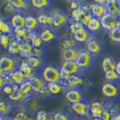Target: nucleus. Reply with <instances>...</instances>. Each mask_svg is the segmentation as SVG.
Listing matches in <instances>:
<instances>
[{
	"mask_svg": "<svg viewBox=\"0 0 120 120\" xmlns=\"http://www.w3.org/2000/svg\"><path fill=\"white\" fill-rule=\"evenodd\" d=\"M25 60H26V62L30 67L33 68V69L37 70V71H38L43 66V58L34 57V56H30Z\"/></svg>",
	"mask_w": 120,
	"mask_h": 120,
	"instance_id": "obj_28",
	"label": "nucleus"
},
{
	"mask_svg": "<svg viewBox=\"0 0 120 120\" xmlns=\"http://www.w3.org/2000/svg\"><path fill=\"white\" fill-rule=\"evenodd\" d=\"M105 80L109 82H115L120 80V76L115 70L105 73L104 75Z\"/></svg>",
	"mask_w": 120,
	"mask_h": 120,
	"instance_id": "obj_44",
	"label": "nucleus"
},
{
	"mask_svg": "<svg viewBox=\"0 0 120 120\" xmlns=\"http://www.w3.org/2000/svg\"><path fill=\"white\" fill-rule=\"evenodd\" d=\"M45 53L43 48H34L33 49L31 53V56L36 58H43Z\"/></svg>",
	"mask_w": 120,
	"mask_h": 120,
	"instance_id": "obj_47",
	"label": "nucleus"
},
{
	"mask_svg": "<svg viewBox=\"0 0 120 120\" xmlns=\"http://www.w3.org/2000/svg\"><path fill=\"white\" fill-rule=\"evenodd\" d=\"M88 13L85 11L83 8L81 6L78 8L74 10H71V17L70 18L75 21H78L81 22L82 18H83L85 15H86Z\"/></svg>",
	"mask_w": 120,
	"mask_h": 120,
	"instance_id": "obj_39",
	"label": "nucleus"
},
{
	"mask_svg": "<svg viewBox=\"0 0 120 120\" xmlns=\"http://www.w3.org/2000/svg\"><path fill=\"white\" fill-rule=\"evenodd\" d=\"M1 91L4 94H6L7 96H9L12 94L13 91V85H6L3 88H1Z\"/></svg>",
	"mask_w": 120,
	"mask_h": 120,
	"instance_id": "obj_49",
	"label": "nucleus"
},
{
	"mask_svg": "<svg viewBox=\"0 0 120 120\" xmlns=\"http://www.w3.org/2000/svg\"><path fill=\"white\" fill-rule=\"evenodd\" d=\"M11 75L13 80L14 83L16 85H18L19 86L22 84L25 81H26L23 74L18 68L14 71H13V72H11Z\"/></svg>",
	"mask_w": 120,
	"mask_h": 120,
	"instance_id": "obj_36",
	"label": "nucleus"
},
{
	"mask_svg": "<svg viewBox=\"0 0 120 120\" xmlns=\"http://www.w3.org/2000/svg\"><path fill=\"white\" fill-rule=\"evenodd\" d=\"M13 120H36V117L32 115V113L25 110L23 108L22 111H20L15 115Z\"/></svg>",
	"mask_w": 120,
	"mask_h": 120,
	"instance_id": "obj_35",
	"label": "nucleus"
},
{
	"mask_svg": "<svg viewBox=\"0 0 120 120\" xmlns=\"http://www.w3.org/2000/svg\"><path fill=\"white\" fill-rule=\"evenodd\" d=\"M30 43L34 48H44V45H45L40 37L38 31H32Z\"/></svg>",
	"mask_w": 120,
	"mask_h": 120,
	"instance_id": "obj_24",
	"label": "nucleus"
},
{
	"mask_svg": "<svg viewBox=\"0 0 120 120\" xmlns=\"http://www.w3.org/2000/svg\"><path fill=\"white\" fill-rule=\"evenodd\" d=\"M100 22L102 28L107 30L108 32H110L118 26L115 16L109 13H106L102 18H100Z\"/></svg>",
	"mask_w": 120,
	"mask_h": 120,
	"instance_id": "obj_11",
	"label": "nucleus"
},
{
	"mask_svg": "<svg viewBox=\"0 0 120 120\" xmlns=\"http://www.w3.org/2000/svg\"></svg>",
	"mask_w": 120,
	"mask_h": 120,
	"instance_id": "obj_58",
	"label": "nucleus"
},
{
	"mask_svg": "<svg viewBox=\"0 0 120 120\" xmlns=\"http://www.w3.org/2000/svg\"><path fill=\"white\" fill-rule=\"evenodd\" d=\"M112 120H120V112L112 118Z\"/></svg>",
	"mask_w": 120,
	"mask_h": 120,
	"instance_id": "obj_55",
	"label": "nucleus"
},
{
	"mask_svg": "<svg viewBox=\"0 0 120 120\" xmlns=\"http://www.w3.org/2000/svg\"><path fill=\"white\" fill-rule=\"evenodd\" d=\"M0 120H13V119L9 118L8 116H2V117H1Z\"/></svg>",
	"mask_w": 120,
	"mask_h": 120,
	"instance_id": "obj_56",
	"label": "nucleus"
},
{
	"mask_svg": "<svg viewBox=\"0 0 120 120\" xmlns=\"http://www.w3.org/2000/svg\"><path fill=\"white\" fill-rule=\"evenodd\" d=\"M15 40L14 33L10 34H1L0 35V43L2 48L4 49H8L10 44Z\"/></svg>",
	"mask_w": 120,
	"mask_h": 120,
	"instance_id": "obj_29",
	"label": "nucleus"
},
{
	"mask_svg": "<svg viewBox=\"0 0 120 120\" xmlns=\"http://www.w3.org/2000/svg\"><path fill=\"white\" fill-rule=\"evenodd\" d=\"M115 18H116V21H117L118 25V26H120V12L115 16Z\"/></svg>",
	"mask_w": 120,
	"mask_h": 120,
	"instance_id": "obj_54",
	"label": "nucleus"
},
{
	"mask_svg": "<svg viewBox=\"0 0 120 120\" xmlns=\"http://www.w3.org/2000/svg\"><path fill=\"white\" fill-rule=\"evenodd\" d=\"M115 71H116V72L117 73L118 75L120 76V60L117 61L116 68H115Z\"/></svg>",
	"mask_w": 120,
	"mask_h": 120,
	"instance_id": "obj_53",
	"label": "nucleus"
},
{
	"mask_svg": "<svg viewBox=\"0 0 120 120\" xmlns=\"http://www.w3.org/2000/svg\"><path fill=\"white\" fill-rule=\"evenodd\" d=\"M53 118L54 120H70L71 118H70L69 115L66 112H59L53 113Z\"/></svg>",
	"mask_w": 120,
	"mask_h": 120,
	"instance_id": "obj_46",
	"label": "nucleus"
},
{
	"mask_svg": "<svg viewBox=\"0 0 120 120\" xmlns=\"http://www.w3.org/2000/svg\"><path fill=\"white\" fill-rule=\"evenodd\" d=\"M86 28L88 30L90 33L97 32L102 28L100 22V19L93 17L88 24Z\"/></svg>",
	"mask_w": 120,
	"mask_h": 120,
	"instance_id": "obj_33",
	"label": "nucleus"
},
{
	"mask_svg": "<svg viewBox=\"0 0 120 120\" xmlns=\"http://www.w3.org/2000/svg\"><path fill=\"white\" fill-rule=\"evenodd\" d=\"M30 4L33 8L38 10L46 9L51 6V2L48 0H32Z\"/></svg>",
	"mask_w": 120,
	"mask_h": 120,
	"instance_id": "obj_34",
	"label": "nucleus"
},
{
	"mask_svg": "<svg viewBox=\"0 0 120 120\" xmlns=\"http://www.w3.org/2000/svg\"><path fill=\"white\" fill-rule=\"evenodd\" d=\"M18 12V10L8 1H7L6 5H4V7H3V13L5 15V16H10V15H11V16H12L13 15Z\"/></svg>",
	"mask_w": 120,
	"mask_h": 120,
	"instance_id": "obj_45",
	"label": "nucleus"
},
{
	"mask_svg": "<svg viewBox=\"0 0 120 120\" xmlns=\"http://www.w3.org/2000/svg\"><path fill=\"white\" fill-rule=\"evenodd\" d=\"M41 78L48 83H60L61 82L60 68L52 65L44 67L41 71Z\"/></svg>",
	"mask_w": 120,
	"mask_h": 120,
	"instance_id": "obj_2",
	"label": "nucleus"
},
{
	"mask_svg": "<svg viewBox=\"0 0 120 120\" xmlns=\"http://www.w3.org/2000/svg\"><path fill=\"white\" fill-rule=\"evenodd\" d=\"M37 19L41 27H52L53 26V19L51 13L40 14L37 16Z\"/></svg>",
	"mask_w": 120,
	"mask_h": 120,
	"instance_id": "obj_22",
	"label": "nucleus"
},
{
	"mask_svg": "<svg viewBox=\"0 0 120 120\" xmlns=\"http://www.w3.org/2000/svg\"><path fill=\"white\" fill-rule=\"evenodd\" d=\"M94 56L86 49H81L80 53L76 60V63L81 71L86 70L92 67L94 63Z\"/></svg>",
	"mask_w": 120,
	"mask_h": 120,
	"instance_id": "obj_5",
	"label": "nucleus"
},
{
	"mask_svg": "<svg viewBox=\"0 0 120 120\" xmlns=\"http://www.w3.org/2000/svg\"><path fill=\"white\" fill-rule=\"evenodd\" d=\"M69 29L70 31V33L72 34V36L74 34L79 32V31L82 30V29L85 28V26L81 22H78V21H73L71 18L70 19L69 22Z\"/></svg>",
	"mask_w": 120,
	"mask_h": 120,
	"instance_id": "obj_38",
	"label": "nucleus"
},
{
	"mask_svg": "<svg viewBox=\"0 0 120 120\" xmlns=\"http://www.w3.org/2000/svg\"><path fill=\"white\" fill-rule=\"evenodd\" d=\"M40 25L37 17L32 15H26L25 16V28L28 30L30 31H38Z\"/></svg>",
	"mask_w": 120,
	"mask_h": 120,
	"instance_id": "obj_20",
	"label": "nucleus"
},
{
	"mask_svg": "<svg viewBox=\"0 0 120 120\" xmlns=\"http://www.w3.org/2000/svg\"><path fill=\"white\" fill-rule=\"evenodd\" d=\"M78 43L76 41L73 36L67 37L61 40L60 45L62 49H68L71 48H78Z\"/></svg>",
	"mask_w": 120,
	"mask_h": 120,
	"instance_id": "obj_26",
	"label": "nucleus"
},
{
	"mask_svg": "<svg viewBox=\"0 0 120 120\" xmlns=\"http://www.w3.org/2000/svg\"><path fill=\"white\" fill-rule=\"evenodd\" d=\"M105 110L103 103L98 101H94L90 105V113L91 116L94 118H100Z\"/></svg>",
	"mask_w": 120,
	"mask_h": 120,
	"instance_id": "obj_18",
	"label": "nucleus"
},
{
	"mask_svg": "<svg viewBox=\"0 0 120 120\" xmlns=\"http://www.w3.org/2000/svg\"><path fill=\"white\" fill-rule=\"evenodd\" d=\"M53 19V26L55 28H60L69 24L70 18L63 10L55 9L51 13Z\"/></svg>",
	"mask_w": 120,
	"mask_h": 120,
	"instance_id": "obj_6",
	"label": "nucleus"
},
{
	"mask_svg": "<svg viewBox=\"0 0 120 120\" xmlns=\"http://www.w3.org/2000/svg\"><path fill=\"white\" fill-rule=\"evenodd\" d=\"M11 111V105L5 100H1L0 102V113L1 117L8 116V115Z\"/></svg>",
	"mask_w": 120,
	"mask_h": 120,
	"instance_id": "obj_42",
	"label": "nucleus"
},
{
	"mask_svg": "<svg viewBox=\"0 0 120 120\" xmlns=\"http://www.w3.org/2000/svg\"><path fill=\"white\" fill-rule=\"evenodd\" d=\"M40 35L44 43H51L56 40L57 38L56 33L53 27H41L40 30H38Z\"/></svg>",
	"mask_w": 120,
	"mask_h": 120,
	"instance_id": "obj_10",
	"label": "nucleus"
},
{
	"mask_svg": "<svg viewBox=\"0 0 120 120\" xmlns=\"http://www.w3.org/2000/svg\"><path fill=\"white\" fill-rule=\"evenodd\" d=\"M113 117V116H112V115L109 111H107L106 109H105L101 116H100V118L101 120H112Z\"/></svg>",
	"mask_w": 120,
	"mask_h": 120,
	"instance_id": "obj_50",
	"label": "nucleus"
},
{
	"mask_svg": "<svg viewBox=\"0 0 120 120\" xmlns=\"http://www.w3.org/2000/svg\"><path fill=\"white\" fill-rule=\"evenodd\" d=\"M116 3H117L118 6V7L120 8V0H116Z\"/></svg>",
	"mask_w": 120,
	"mask_h": 120,
	"instance_id": "obj_57",
	"label": "nucleus"
},
{
	"mask_svg": "<svg viewBox=\"0 0 120 120\" xmlns=\"http://www.w3.org/2000/svg\"><path fill=\"white\" fill-rule=\"evenodd\" d=\"M0 31L1 34H10L13 33V29L11 25L10 21H7L3 18L0 19Z\"/></svg>",
	"mask_w": 120,
	"mask_h": 120,
	"instance_id": "obj_31",
	"label": "nucleus"
},
{
	"mask_svg": "<svg viewBox=\"0 0 120 120\" xmlns=\"http://www.w3.org/2000/svg\"><path fill=\"white\" fill-rule=\"evenodd\" d=\"M93 18V16L91 15V13H87L86 15H85L84 16H83V18H82L81 22H82V24L84 25L85 27L86 28V26H87L88 24L89 23V22H90V21Z\"/></svg>",
	"mask_w": 120,
	"mask_h": 120,
	"instance_id": "obj_48",
	"label": "nucleus"
},
{
	"mask_svg": "<svg viewBox=\"0 0 120 120\" xmlns=\"http://www.w3.org/2000/svg\"><path fill=\"white\" fill-rule=\"evenodd\" d=\"M91 13L94 18L100 19L104 15L108 13V11L106 6L98 4L94 1L92 3Z\"/></svg>",
	"mask_w": 120,
	"mask_h": 120,
	"instance_id": "obj_21",
	"label": "nucleus"
},
{
	"mask_svg": "<svg viewBox=\"0 0 120 120\" xmlns=\"http://www.w3.org/2000/svg\"><path fill=\"white\" fill-rule=\"evenodd\" d=\"M47 88L51 95L52 96H58L63 91L64 92V89L63 85L61 82L60 83H48Z\"/></svg>",
	"mask_w": 120,
	"mask_h": 120,
	"instance_id": "obj_27",
	"label": "nucleus"
},
{
	"mask_svg": "<svg viewBox=\"0 0 120 120\" xmlns=\"http://www.w3.org/2000/svg\"><path fill=\"white\" fill-rule=\"evenodd\" d=\"M86 50L91 53L93 56H96L101 53L103 46L101 42L98 38L90 36L87 41L85 43Z\"/></svg>",
	"mask_w": 120,
	"mask_h": 120,
	"instance_id": "obj_8",
	"label": "nucleus"
},
{
	"mask_svg": "<svg viewBox=\"0 0 120 120\" xmlns=\"http://www.w3.org/2000/svg\"><path fill=\"white\" fill-rule=\"evenodd\" d=\"M65 97L67 101L71 105L85 101V95L80 88H75L68 90L65 93Z\"/></svg>",
	"mask_w": 120,
	"mask_h": 120,
	"instance_id": "obj_9",
	"label": "nucleus"
},
{
	"mask_svg": "<svg viewBox=\"0 0 120 120\" xmlns=\"http://www.w3.org/2000/svg\"><path fill=\"white\" fill-rule=\"evenodd\" d=\"M35 117L36 120H54L53 114L48 113V112L43 110L38 111L36 113Z\"/></svg>",
	"mask_w": 120,
	"mask_h": 120,
	"instance_id": "obj_43",
	"label": "nucleus"
},
{
	"mask_svg": "<svg viewBox=\"0 0 120 120\" xmlns=\"http://www.w3.org/2000/svg\"><path fill=\"white\" fill-rule=\"evenodd\" d=\"M18 68L23 74L26 81L30 80L35 76H37L36 72L38 71L30 67L25 59H22L19 62Z\"/></svg>",
	"mask_w": 120,
	"mask_h": 120,
	"instance_id": "obj_12",
	"label": "nucleus"
},
{
	"mask_svg": "<svg viewBox=\"0 0 120 120\" xmlns=\"http://www.w3.org/2000/svg\"><path fill=\"white\" fill-rule=\"evenodd\" d=\"M109 37L113 43L120 45V26H117L109 32Z\"/></svg>",
	"mask_w": 120,
	"mask_h": 120,
	"instance_id": "obj_41",
	"label": "nucleus"
},
{
	"mask_svg": "<svg viewBox=\"0 0 120 120\" xmlns=\"http://www.w3.org/2000/svg\"><path fill=\"white\" fill-rule=\"evenodd\" d=\"M29 81L31 83L34 93H37L43 97H48L51 96L47 88V83L44 81L42 78H40L38 76H35Z\"/></svg>",
	"mask_w": 120,
	"mask_h": 120,
	"instance_id": "obj_4",
	"label": "nucleus"
},
{
	"mask_svg": "<svg viewBox=\"0 0 120 120\" xmlns=\"http://www.w3.org/2000/svg\"><path fill=\"white\" fill-rule=\"evenodd\" d=\"M25 16H24L21 12H18L11 17L10 22L13 29V31L24 28L25 26Z\"/></svg>",
	"mask_w": 120,
	"mask_h": 120,
	"instance_id": "obj_14",
	"label": "nucleus"
},
{
	"mask_svg": "<svg viewBox=\"0 0 120 120\" xmlns=\"http://www.w3.org/2000/svg\"><path fill=\"white\" fill-rule=\"evenodd\" d=\"M81 49L78 48H71L68 49H63L61 56L64 61H76Z\"/></svg>",
	"mask_w": 120,
	"mask_h": 120,
	"instance_id": "obj_17",
	"label": "nucleus"
},
{
	"mask_svg": "<svg viewBox=\"0 0 120 120\" xmlns=\"http://www.w3.org/2000/svg\"><path fill=\"white\" fill-rule=\"evenodd\" d=\"M108 13L116 16L120 12V8L118 6L116 0H107L106 4Z\"/></svg>",
	"mask_w": 120,
	"mask_h": 120,
	"instance_id": "obj_32",
	"label": "nucleus"
},
{
	"mask_svg": "<svg viewBox=\"0 0 120 120\" xmlns=\"http://www.w3.org/2000/svg\"><path fill=\"white\" fill-rule=\"evenodd\" d=\"M71 108L72 111L79 116H86L90 115V105H89L86 101L73 104L71 105Z\"/></svg>",
	"mask_w": 120,
	"mask_h": 120,
	"instance_id": "obj_13",
	"label": "nucleus"
},
{
	"mask_svg": "<svg viewBox=\"0 0 120 120\" xmlns=\"http://www.w3.org/2000/svg\"><path fill=\"white\" fill-rule=\"evenodd\" d=\"M117 61L111 56H105L101 63L103 71L104 73L110 71L115 70Z\"/></svg>",
	"mask_w": 120,
	"mask_h": 120,
	"instance_id": "obj_19",
	"label": "nucleus"
},
{
	"mask_svg": "<svg viewBox=\"0 0 120 120\" xmlns=\"http://www.w3.org/2000/svg\"><path fill=\"white\" fill-rule=\"evenodd\" d=\"M61 81H65L74 75L79 74L81 69L76 61H63L60 68Z\"/></svg>",
	"mask_w": 120,
	"mask_h": 120,
	"instance_id": "obj_3",
	"label": "nucleus"
},
{
	"mask_svg": "<svg viewBox=\"0 0 120 120\" xmlns=\"http://www.w3.org/2000/svg\"><path fill=\"white\" fill-rule=\"evenodd\" d=\"M23 103V109L30 113L37 112L40 107V102L38 100L34 95L30 96Z\"/></svg>",
	"mask_w": 120,
	"mask_h": 120,
	"instance_id": "obj_15",
	"label": "nucleus"
},
{
	"mask_svg": "<svg viewBox=\"0 0 120 120\" xmlns=\"http://www.w3.org/2000/svg\"><path fill=\"white\" fill-rule=\"evenodd\" d=\"M19 89L22 94H25L28 96H31L34 95L31 83L29 80L25 81L22 84H21L19 86Z\"/></svg>",
	"mask_w": 120,
	"mask_h": 120,
	"instance_id": "obj_40",
	"label": "nucleus"
},
{
	"mask_svg": "<svg viewBox=\"0 0 120 120\" xmlns=\"http://www.w3.org/2000/svg\"><path fill=\"white\" fill-rule=\"evenodd\" d=\"M102 94L108 98H115L120 94V88L115 82H105L101 86Z\"/></svg>",
	"mask_w": 120,
	"mask_h": 120,
	"instance_id": "obj_7",
	"label": "nucleus"
},
{
	"mask_svg": "<svg viewBox=\"0 0 120 120\" xmlns=\"http://www.w3.org/2000/svg\"><path fill=\"white\" fill-rule=\"evenodd\" d=\"M7 84L5 77L3 76H0V87H1V89L4 87Z\"/></svg>",
	"mask_w": 120,
	"mask_h": 120,
	"instance_id": "obj_52",
	"label": "nucleus"
},
{
	"mask_svg": "<svg viewBox=\"0 0 120 120\" xmlns=\"http://www.w3.org/2000/svg\"><path fill=\"white\" fill-rule=\"evenodd\" d=\"M33 48L34 47L30 43H25L22 44L20 56H21L22 59H26L31 56Z\"/></svg>",
	"mask_w": 120,
	"mask_h": 120,
	"instance_id": "obj_37",
	"label": "nucleus"
},
{
	"mask_svg": "<svg viewBox=\"0 0 120 120\" xmlns=\"http://www.w3.org/2000/svg\"><path fill=\"white\" fill-rule=\"evenodd\" d=\"M21 48H22V44L15 40L10 44L7 49V51L10 55L11 56H16L18 55L20 56Z\"/></svg>",
	"mask_w": 120,
	"mask_h": 120,
	"instance_id": "obj_30",
	"label": "nucleus"
},
{
	"mask_svg": "<svg viewBox=\"0 0 120 120\" xmlns=\"http://www.w3.org/2000/svg\"><path fill=\"white\" fill-rule=\"evenodd\" d=\"M7 1L18 10V12L25 11L28 10L31 6L30 2L24 0H8Z\"/></svg>",
	"mask_w": 120,
	"mask_h": 120,
	"instance_id": "obj_23",
	"label": "nucleus"
},
{
	"mask_svg": "<svg viewBox=\"0 0 120 120\" xmlns=\"http://www.w3.org/2000/svg\"><path fill=\"white\" fill-rule=\"evenodd\" d=\"M19 62L11 55H3L0 60V76H5L18 69Z\"/></svg>",
	"mask_w": 120,
	"mask_h": 120,
	"instance_id": "obj_1",
	"label": "nucleus"
},
{
	"mask_svg": "<svg viewBox=\"0 0 120 120\" xmlns=\"http://www.w3.org/2000/svg\"><path fill=\"white\" fill-rule=\"evenodd\" d=\"M31 33L32 31H30L25 28L13 31L15 40L21 44L30 43Z\"/></svg>",
	"mask_w": 120,
	"mask_h": 120,
	"instance_id": "obj_16",
	"label": "nucleus"
},
{
	"mask_svg": "<svg viewBox=\"0 0 120 120\" xmlns=\"http://www.w3.org/2000/svg\"><path fill=\"white\" fill-rule=\"evenodd\" d=\"M82 4V1H70V8L71 10H74L79 8Z\"/></svg>",
	"mask_w": 120,
	"mask_h": 120,
	"instance_id": "obj_51",
	"label": "nucleus"
},
{
	"mask_svg": "<svg viewBox=\"0 0 120 120\" xmlns=\"http://www.w3.org/2000/svg\"><path fill=\"white\" fill-rule=\"evenodd\" d=\"M90 36H90V32L86 28H85L74 34L73 37L78 43H85L89 39Z\"/></svg>",
	"mask_w": 120,
	"mask_h": 120,
	"instance_id": "obj_25",
	"label": "nucleus"
}]
</instances>
